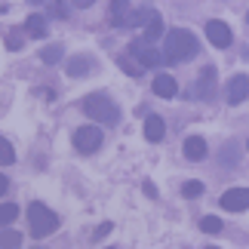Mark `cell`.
I'll list each match as a JSON object with an SVG mask.
<instances>
[{"label":"cell","mask_w":249,"mask_h":249,"mask_svg":"<svg viewBox=\"0 0 249 249\" xmlns=\"http://www.w3.org/2000/svg\"><path fill=\"white\" fill-rule=\"evenodd\" d=\"M28 225H31V237H50L59 228V215L53 213L46 203H31L28 206Z\"/></svg>","instance_id":"cell-3"},{"label":"cell","mask_w":249,"mask_h":249,"mask_svg":"<svg viewBox=\"0 0 249 249\" xmlns=\"http://www.w3.org/2000/svg\"><path fill=\"white\" fill-rule=\"evenodd\" d=\"M102 129L99 126H80L74 132V148L80 151V154H95V151L102 148Z\"/></svg>","instance_id":"cell-5"},{"label":"cell","mask_w":249,"mask_h":249,"mask_svg":"<svg viewBox=\"0 0 249 249\" xmlns=\"http://www.w3.org/2000/svg\"><path fill=\"white\" fill-rule=\"evenodd\" d=\"M154 92L160 95V99H172V95L178 92L176 77H169V74H157V77H154Z\"/></svg>","instance_id":"cell-12"},{"label":"cell","mask_w":249,"mask_h":249,"mask_svg":"<svg viewBox=\"0 0 249 249\" xmlns=\"http://www.w3.org/2000/svg\"><path fill=\"white\" fill-rule=\"evenodd\" d=\"M16 215H18V206L16 203H3V206H0V225L16 222Z\"/></svg>","instance_id":"cell-20"},{"label":"cell","mask_w":249,"mask_h":249,"mask_svg":"<svg viewBox=\"0 0 249 249\" xmlns=\"http://www.w3.org/2000/svg\"><path fill=\"white\" fill-rule=\"evenodd\" d=\"M218 203H222V209H228V213H243V209H249V188L225 191V194L218 197Z\"/></svg>","instance_id":"cell-7"},{"label":"cell","mask_w":249,"mask_h":249,"mask_svg":"<svg viewBox=\"0 0 249 249\" xmlns=\"http://www.w3.org/2000/svg\"><path fill=\"white\" fill-rule=\"evenodd\" d=\"M22 43H25L22 31H9L6 34V50H22Z\"/></svg>","instance_id":"cell-24"},{"label":"cell","mask_w":249,"mask_h":249,"mask_svg":"<svg viewBox=\"0 0 249 249\" xmlns=\"http://www.w3.org/2000/svg\"><path fill=\"white\" fill-rule=\"evenodd\" d=\"M197 92L203 95V99H213V92H215V68H213V65H206V68L200 71V80H197Z\"/></svg>","instance_id":"cell-11"},{"label":"cell","mask_w":249,"mask_h":249,"mask_svg":"<svg viewBox=\"0 0 249 249\" xmlns=\"http://www.w3.org/2000/svg\"><path fill=\"white\" fill-rule=\"evenodd\" d=\"M0 163L3 166H9V163H16V151H13V145L0 136Z\"/></svg>","instance_id":"cell-19"},{"label":"cell","mask_w":249,"mask_h":249,"mask_svg":"<svg viewBox=\"0 0 249 249\" xmlns=\"http://www.w3.org/2000/svg\"><path fill=\"white\" fill-rule=\"evenodd\" d=\"M160 34H163V18H160V13L154 9V13H151V18L145 22V40H151V43H154Z\"/></svg>","instance_id":"cell-15"},{"label":"cell","mask_w":249,"mask_h":249,"mask_svg":"<svg viewBox=\"0 0 249 249\" xmlns=\"http://www.w3.org/2000/svg\"><path fill=\"white\" fill-rule=\"evenodd\" d=\"M145 194H148V197H157V188L151 185V181H145Z\"/></svg>","instance_id":"cell-29"},{"label":"cell","mask_w":249,"mask_h":249,"mask_svg":"<svg viewBox=\"0 0 249 249\" xmlns=\"http://www.w3.org/2000/svg\"><path fill=\"white\" fill-rule=\"evenodd\" d=\"M181 151H185L188 160H194V163H197V160L206 157V139L203 136H188L185 145H181Z\"/></svg>","instance_id":"cell-9"},{"label":"cell","mask_w":249,"mask_h":249,"mask_svg":"<svg viewBox=\"0 0 249 249\" xmlns=\"http://www.w3.org/2000/svg\"><path fill=\"white\" fill-rule=\"evenodd\" d=\"M200 53V40L188 28H172L166 31V40H163V59L178 65V62H191L194 55Z\"/></svg>","instance_id":"cell-1"},{"label":"cell","mask_w":249,"mask_h":249,"mask_svg":"<svg viewBox=\"0 0 249 249\" xmlns=\"http://www.w3.org/2000/svg\"><path fill=\"white\" fill-rule=\"evenodd\" d=\"M200 231H203V234H218V231H222V218H218V215H203V218H200Z\"/></svg>","instance_id":"cell-18"},{"label":"cell","mask_w":249,"mask_h":249,"mask_svg":"<svg viewBox=\"0 0 249 249\" xmlns=\"http://www.w3.org/2000/svg\"><path fill=\"white\" fill-rule=\"evenodd\" d=\"M129 55H132V59H139L142 68H157L160 62H166L163 55L154 50V43L145 40V37H142V40H132V43H129Z\"/></svg>","instance_id":"cell-4"},{"label":"cell","mask_w":249,"mask_h":249,"mask_svg":"<svg viewBox=\"0 0 249 249\" xmlns=\"http://www.w3.org/2000/svg\"><path fill=\"white\" fill-rule=\"evenodd\" d=\"M246 95H249V77L246 74H234L228 80V105H240L246 102Z\"/></svg>","instance_id":"cell-8"},{"label":"cell","mask_w":249,"mask_h":249,"mask_svg":"<svg viewBox=\"0 0 249 249\" xmlns=\"http://www.w3.org/2000/svg\"><path fill=\"white\" fill-rule=\"evenodd\" d=\"M92 71V59L89 55H74L68 62V77H86Z\"/></svg>","instance_id":"cell-13"},{"label":"cell","mask_w":249,"mask_h":249,"mask_svg":"<svg viewBox=\"0 0 249 249\" xmlns=\"http://www.w3.org/2000/svg\"><path fill=\"white\" fill-rule=\"evenodd\" d=\"M83 114L92 117L95 123H105V126H114L120 120V108L114 105L105 92H89L83 99Z\"/></svg>","instance_id":"cell-2"},{"label":"cell","mask_w":249,"mask_h":249,"mask_svg":"<svg viewBox=\"0 0 249 249\" xmlns=\"http://www.w3.org/2000/svg\"><path fill=\"white\" fill-rule=\"evenodd\" d=\"M105 234H111V222H105V225L99 228V231H95V240H102Z\"/></svg>","instance_id":"cell-26"},{"label":"cell","mask_w":249,"mask_h":249,"mask_svg":"<svg viewBox=\"0 0 249 249\" xmlns=\"http://www.w3.org/2000/svg\"><path fill=\"white\" fill-rule=\"evenodd\" d=\"M246 148H249V142H246Z\"/></svg>","instance_id":"cell-32"},{"label":"cell","mask_w":249,"mask_h":249,"mask_svg":"<svg viewBox=\"0 0 249 249\" xmlns=\"http://www.w3.org/2000/svg\"><path fill=\"white\" fill-rule=\"evenodd\" d=\"M222 163L225 166H234L237 163V145H234V142H228V145L222 148Z\"/></svg>","instance_id":"cell-23"},{"label":"cell","mask_w":249,"mask_h":249,"mask_svg":"<svg viewBox=\"0 0 249 249\" xmlns=\"http://www.w3.org/2000/svg\"><path fill=\"white\" fill-rule=\"evenodd\" d=\"M246 25H249V13H246Z\"/></svg>","instance_id":"cell-31"},{"label":"cell","mask_w":249,"mask_h":249,"mask_svg":"<svg viewBox=\"0 0 249 249\" xmlns=\"http://www.w3.org/2000/svg\"><path fill=\"white\" fill-rule=\"evenodd\" d=\"M181 194H185V197H200V194H203V181H197V178L185 181V185H181Z\"/></svg>","instance_id":"cell-22"},{"label":"cell","mask_w":249,"mask_h":249,"mask_svg":"<svg viewBox=\"0 0 249 249\" xmlns=\"http://www.w3.org/2000/svg\"><path fill=\"white\" fill-rule=\"evenodd\" d=\"M28 3H43V0H28Z\"/></svg>","instance_id":"cell-30"},{"label":"cell","mask_w":249,"mask_h":249,"mask_svg":"<svg viewBox=\"0 0 249 249\" xmlns=\"http://www.w3.org/2000/svg\"><path fill=\"white\" fill-rule=\"evenodd\" d=\"M25 31L31 34V37H37V40H43L46 37V16H28V22H25Z\"/></svg>","instance_id":"cell-14"},{"label":"cell","mask_w":249,"mask_h":249,"mask_svg":"<svg viewBox=\"0 0 249 249\" xmlns=\"http://www.w3.org/2000/svg\"><path fill=\"white\" fill-rule=\"evenodd\" d=\"M117 65H120V68L126 71V74H132V77H139V74L145 71V68L139 65V59H132V55H120V59H117Z\"/></svg>","instance_id":"cell-17"},{"label":"cell","mask_w":249,"mask_h":249,"mask_svg":"<svg viewBox=\"0 0 249 249\" xmlns=\"http://www.w3.org/2000/svg\"><path fill=\"white\" fill-rule=\"evenodd\" d=\"M6 188H9V181H6V176H3V172H0V197L6 194Z\"/></svg>","instance_id":"cell-28"},{"label":"cell","mask_w":249,"mask_h":249,"mask_svg":"<svg viewBox=\"0 0 249 249\" xmlns=\"http://www.w3.org/2000/svg\"><path fill=\"white\" fill-rule=\"evenodd\" d=\"M166 136V123H163V117H157V114H148L145 117V139L148 142H160Z\"/></svg>","instance_id":"cell-10"},{"label":"cell","mask_w":249,"mask_h":249,"mask_svg":"<svg viewBox=\"0 0 249 249\" xmlns=\"http://www.w3.org/2000/svg\"><path fill=\"white\" fill-rule=\"evenodd\" d=\"M206 40L215 46V50H228L234 40L231 28H228V22H222V18H209L206 22Z\"/></svg>","instance_id":"cell-6"},{"label":"cell","mask_w":249,"mask_h":249,"mask_svg":"<svg viewBox=\"0 0 249 249\" xmlns=\"http://www.w3.org/2000/svg\"><path fill=\"white\" fill-rule=\"evenodd\" d=\"M65 59V50H62V46L59 43H53V46H46V50L40 53V62L43 65H59Z\"/></svg>","instance_id":"cell-16"},{"label":"cell","mask_w":249,"mask_h":249,"mask_svg":"<svg viewBox=\"0 0 249 249\" xmlns=\"http://www.w3.org/2000/svg\"><path fill=\"white\" fill-rule=\"evenodd\" d=\"M71 3H74V6H77V9H86V6H92V3H95V0H71Z\"/></svg>","instance_id":"cell-27"},{"label":"cell","mask_w":249,"mask_h":249,"mask_svg":"<svg viewBox=\"0 0 249 249\" xmlns=\"http://www.w3.org/2000/svg\"><path fill=\"white\" fill-rule=\"evenodd\" d=\"M53 13L59 16V18H65V16H68V9L62 6V0H53Z\"/></svg>","instance_id":"cell-25"},{"label":"cell","mask_w":249,"mask_h":249,"mask_svg":"<svg viewBox=\"0 0 249 249\" xmlns=\"http://www.w3.org/2000/svg\"><path fill=\"white\" fill-rule=\"evenodd\" d=\"M6 246H22V234H16V231H3L0 234V249H6Z\"/></svg>","instance_id":"cell-21"}]
</instances>
